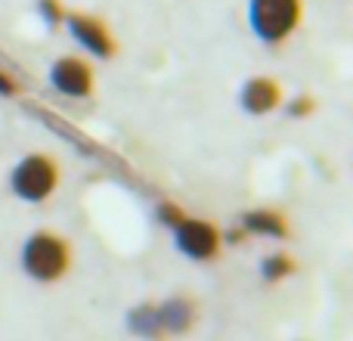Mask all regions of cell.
I'll return each instance as SVG.
<instances>
[{"instance_id": "cell-6", "label": "cell", "mask_w": 353, "mask_h": 341, "mask_svg": "<svg viewBox=\"0 0 353 341\" xmlns=\"http://www.w3.org/2000/svg\"><path fill=\"white\" fill-rule=\"evenodd\" d=\"M50 84L68 99H87L93 93L97 75H93L90 62L81 59V56H59L50 66Z\"/></svg>"}, {"instance_id": "cell-7", "label": "cell", "mask_w": 353, "mask_h": 341, "mask_svg": "<svg viewBox=\"0 0 353 341\" xmlns=\"http://www.w3.org/2000/svg\"><path fill=\"white\" fill-rule=\"evenodd\" d=\"M239 103L248 115H270L282 106V87L276 84V78H267V75H257V78H248L239 93Z\"/></svg>"}, {"instance_id": "cell-13", "label": "cell", "mask_w": 353, "mask_h": 341, "mask_svg": "<svg viewBox=\"0 0 353 341\" xmlns=\"http://www.w3.org/2000/svg\"><path fill=\"white\" fill-rule=\"evenodd\" d=\"M183 217H186V214H183V208H176L174 202H165V205H159V220H161V224L176 226Z\"/></svg>"}, {"instance_id": "cell-5", "label": "cell", "mask_w": 353, "mask_h": 341, "mask_svg": "<svg viewBox=\"0 0 353 341\" xmlns=\"http://www.w3.org/2000/svg\"><path fill=\"white\" fill-rule=\"evenodd\" d=\"M65 28L84 47V53L97 56V59H112L115 56V35L99 16H93V12H68Z\"/></svg>"}, {"instance_id": "cell-9", "label": "cell", "mask_w": 353, "mask_h": 341, "mask_svg": "<svg viewBox=\"0 0 353 341\" xmlns=\"http://www.w3.org/2000/svg\"><path fill=\"white\" fill-rule=\"evenodd\" d=\"M242 230L248 236H267V239H285L288 236V220L273 208H254V211L242 214Z\"/></svg>"}, {"instance_id": "cell-12", "label": "cell", "mask_w": 353, "mask_h": 341, "mask_svg": "<svg viewBox=\"0 0 353 341\" xmlns=\"http://www.w3.org/2000/svg\"><path fill=\"white\" fill-rule=\"evenodd\" d=\"M37 12L43 16V22L47 25H62L65 22V16H68V10H65L62 0H37Z\"/></svg>"}, {"instance_id": "cell-1", "label": "cell", "mask_w": 353, "mask_h": 341, "mask_svg": "<svg viewBox=\"0 0 353 341\" xmlns=\"http://www.w3.org/2000/svg\"><path fill=\"white\" fill-rule=\"evenodd\" d=\"M304 19V0H248V25L257 41L285 43Z\"/></svg>"}, {"instance_id": "cell-11", "label": "cell", "mask_w": 353, "mask_h": 341, "mask_svg": "<svg viewBox=\"0 0 353 341\" xmlns=\"http://www.w3.org/2000/svg\"><path fill=\"white\" fill-rule=\"evenodd\" d=\"M294 270H298V264L292 261V255H270V257H263V264H261V276H263V282H270V286L288 280Z\"/></svg>"}, {"instance_id": "cell-15", "label": "cell", "mask_w": 353, "mask_h": 341, "mask_svg": "<svg viewBox=\"0 0 353 341\" xmlns=\"http://www.w3.org/2000/svg\"><path fill=\"white\" fill-rule=\"evenodd\" d=\"M288 112H292V115H310V112H313V99L310 97H298Z\"/></svg>"}, {"instance_id": "cell-2", "label": "cell", "mask_w": 353, "mask_h": 341, "mask_svg": "<svg viewBox=\"0 0 353 341\" xmlns=\"http://www.w3.org/2000/svg\"><path fill=\"white\" fill-rule=\"evenodd\" d=\"M72 267V245L56 233H34L22 245V270L34 282H59Z\"/></svg>"}, {"instance_id": "cell-3", "label": "cell", "mask_w": 353, "mask_h": 341, "mask_svg": "<svg viewBox=\"0 0 353 341\" xmlns=\"http://www.w3.org/2000/svg\"><path fill=\"white\" fill-rule=\"evenodd\" d=\"M62 168L47 153H28L16 168L10 170V189L16 199L28 205H41L59 189Z\"/></svg>"}, {"instance_id": "cell-14", "label": "cell", "mask_w": 353, "mask_h": 341, "mask_svg": "<svg viewBox=\"0 0 353 341\" xmlns=\"http://www.w3.org/2000/svg\"><path fill=\"white\" fill-rule=\"evenodd\" d=\"M16 93H19L16 75H10V72H3V68H0V97H16Z\"/></svg>"}, {"instance_id": "cell-10", "label": "cell", "mask_w": 353, "mask_h": 341, "mask_svg": "<svg viewBox=\"0 0 353 341\" xmlns=\"http://www.w3.org/2000/svg\"><path fill=\"white\" fill-rule=\"evenodd\" d=\"M130 332L134 335H143V338H168L165 329H161V317H159V304H143L130 313Z\"/></svg>"}, {"instance_id": "cell-8", "label": "cell", "mask_w": 353, "mask_h": 341, "mask_svg": "<svg viewBox=\"0 0 353 341\" xmlns=\"http://www.w3.org/2000/svg\"><path fill=\"white\" fill-rule=\"evenodd\" d=\"M159 317H161L165 335H183V332H189L195 326L199 311H195V304L189 298H171L159 304Z\"/></svg>"}, {"instance_id": "cell-4", "label": "cell", "mask_w": 353, "mask_h": 341, "mask_svg": "<svg viewBox=\"0 0 353 341\" xmlns=\"http://www.w3.org/2000/svg\"><path fill=\"white\" fill-rule=\"evenodd\" d=\"M174 233V245L189 257V261H214L220 255V230L211 224V220L201 217H183L176 226H171Z\"/></svg>"}]
</instances>
